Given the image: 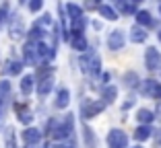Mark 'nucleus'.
<instances>
[{
	"label": "nucleus",
	"mask_w": 161,
	"mask_h": 148,
	"mask_svg": "<svg viewBox=\"0 0 161 148\" xmlns=\"http://www.w3.org/2000/svg\"><path fill=\"white\" fill-rule=\"evenodd\" d=\"M124 43H126V35H124V31L116 29V31H112V33H109V37H108V48L112 49V52L122 49Z\"/></svg>",
	"instance_id": "nucleus-7"
},
{
	"label": "nucleus",
	"mask_w": 161,
	"mask_h": 148,
	"mask_svg": "<svg viewBox=\"0 0 161 148\" xmlns=\"http://www.w3.org/2000/svg\"><path fill=\"white\" fill-rule=\"evenodd\" d=\"M8 97H10V80L2 78V80H0V105H2Z\"/></svg>",
	"instance_id": "nucleus-24"
},
{
	"label": "nucleus",
	"mask_w": 161,
	"mask_h": 148,
	"mask_svg": "<svg viewBox=\"0 0 161 148\" xmlns=\"http://www.w3.org/2000/svg\"><path fill=\"white\" fill-rule=\"evenodd\" d=\"M134 148H141V146H134Z\"/></svg>",
	"instance_id": "nucleus-36"
},
{
	"label": "nucleus",
	"mask_w": 161,
	"mask_h": 148,
	"mask_svg": "<svg viewBox=\"0 0 161 148\" xmlns=\"http://www.w3.org/2000/svg\"><path fill=\"white\" fill-rule=\"evenodd\" d=\"M136 23L145 25V27H151V25H155V21H153V17H151L149 10H138L136 13Z\"/></svg>",
	"instance_id": "nucleus-18"
},
{
	"label": "nucleus",
	"mask_w": 161,
	"mask_h": 148,
	"mask_svg": "<svg viewBox=\"0 0 161 148\" xmlns=\"http://www.w3.org/2000/svg\"><path fill=\"white\" fill-rule=\"evenodd\" d=\"M70 29H72V35H83V31H85V17L70 21Z\"/></svg>",
	"instance_id": "nucleus-25"
},
{
	"label": "nucleus",
	"mask_w": 161,
	"mask_h": 148,
	"mask_svg": "<svg viewBox=\"0 0 161 148\" xmlns=\"http://www.w3.org/2000/svg\"><path fill=\"white\" fill-rule=\"evenodd\" d=\"M99 14L103 17V19H108V21H116L118 19V13H116L109 4H101L99 6Z\"/></svg>",
	"instance_id": "nucleus-23"
},
{
	"label": "nucleus",
	"mask_w": 161,
	"mask_h": 148,
	"mask_svg": "<svg viewBox=\"0 0 161 148\" xmlns=\"http://www.w3.org/2000/svg\"><path fill=\"white\" fill-rule=\"evenodd\" d=\"M66 13H68V17H70V21H76V19L83 17V8H80L79 4H75V2H68L66 4Z\"/></svg>",
	"instance_id": "nucleus-21"
},
{
	"label": "nucleus",
	"mask_w": 161,
	"mask_h": 148,
	"mask_svg": "<svg viewBox=\"0 0 161 148\" xmlns=\"http://www.w3.org/2000/svg\"><path fill=\"white\" fill-rule=\"evenodd\" d=\"M35 148H50L47 144H39V146H35Z\"/></svg>",
	"instance_id": "nucleus-32"
},
{
	"label": "nucleus",
	"mask_w": 161,
	"mask_h": 148,
	"mask_svg": "<svg viewBox=\"0 0 161 148\" xmlns=\"http://www.w3.org/2000/svg\"><path fill=\"white\" fill-rule=\"evenodd\" d=\"M124 80H126V86H132V89L138 84V76L134 74V72H128L126 76H124Z\"/></svg>",
	"instance_id": "nucleus-27"
},
{
	"label": "nucleus",
	"mask_w": 161,
	"mask_h": 148,
	"mask_svg": "<svg viewBox=\"0 0 161 148\" xmlns=\"http://www.w3.org/2000/svg\"><path fill=\"white\" fill-rule=\"evenodd\" d=\"M33 80H35V78L31 76V74H25V76L21 78V84H19V89H21V93H23L25 97H29L31 93H33Z\"/></svg>",
	"instance_id": "nucleus-14"
},
{
	"label": "nucleus",
	"mask_w": 161,
	"mask_h": 148,
	"mask_svg": "<svg viewBox=\"0 0 161 148\" xmlns=\"http://www.w3.org/2000/svg\"><path fill=\"white\" fill-rule=\"evenodd\" d=\"M19 2H21V4H23V2H29V0H19Z\"/></svg>",
	"instance_id": "nucleus-34"
},
{
	"label": "nucleus",
	"mask_w": 161,
	"mask_h": 148,
	"mask_svg": "<svg viewBox=\"0 0 161 148\" xmlns=\"http://www.w3.org/2000/svg\"><path fill=\"white\" fill-rule=\"evenodd\" d=\"M8 13H10V6H8V2H4V4H0V25H2L6 19H8Z\"/></svg>",
	"instance_id": "nucleus-28"
},
{
	"label": "nucleus",
	"mask_w": 161,
	"mask_h": 148,
	"mask_svg": "<svg viewBox=\"0 0 161 148\" xmlns=\"http://www.w3.org/2000/svg\"><path fill=\"white\" fill-rule=\"evenodd\" d=\"M136 2H142V0H132V4H136Z\"/></svg>",
	"instance_id": "nucleus-33"
},
{
	"label": "nucleus",
	"mask_w": 161,
	"mask_h": 148,
	"mask_svg": "<svg viewBox=\"0 0 161 148\" xmlns=\"http://www.w3.org/2000/svg\"><path fill=\"white\" fill-rule=\"evenodd\" d=\"M95 2H99V0H95Z\"/></svg>",
	"instance_id": "nucleus-37"
},
{
	"label": "nucleus",
	"mask_w": 161,
	"mask_h": 148,
	"mask_svg": "<svg viewBox=\"0 0 161 148\" xmlns=\"http://www.w3.org/2000/svg\"><path fill=\"white\" fill-rule=\"evenodd\" d=\"M70 45H72V49H76V52H87V49H89V43H87V39L83 37V35H72Z\"/></svg>",
	"instance_id": "nucleus-16"
},
{
	"label": "nucleus",
	"mask_w": 161,
	"mask_h": 148,
	"mask_svg": "<svg viewBox=\"0 0 161 148\" xmlns=\"http://www.w3.org/2000/svg\"><path fill=\"white\" fill-rule=\"evenodd\" d=\"M147 37H149V33H147L142 27H138V25H134V27L130 29V41L142 43V41H147Z\"/></svg>",
	"instance_id": "nucleus-13"
},
{
	"label": "nucleus",
	"mask_w": 161,
	"mask_h": 148,
	"mask_svg": "<svg viewBox=\"0 0 161 148\" xmlns=\"http://www.w3.org/2000/svg\"><path fill=\"white\" fill-rule=\"evenodd\" d=\"M83 140H85V146L87 148H97V138H95L93 130H91L89 125L83 128Z\"/></svg>",
	"instance_id": "nucleus-17"
},
{
	"label": "nucleus",
	"mask_w": 161,
	"mask_h": 148,
	"mask_svg": "<svg viewBox=\"0 0 161 148\" xmlns=\"http://www.w3.org/2000/svg\"><path fill=\"white\" fill-rule=\"evenodd\" d=\"M23 142L27 144V146H39L42 144V132H39L37 128H27L23 132Z\"/></svg>",
	"instance_id": "nucleus-9"
},
{
	"label": "nucleus",
	"mask_w": 161,
	"mask_h": 148,
	"mask_svg": "<svg viewBox=\"0 0 161 148\" xmlns=\"http://www.w3.org/2000/svg\"><path fill=\"white\" fill-rule=\"evenodd\" d=\"M50 134H52L54 140H66V138H72V130H75V117L72 113L64 115L62 121H50Z\"/></svg>",
	"instance_id": "nucleus-1"
},
{
	"label": "nucleus",
	"mask_w": 161,
	"mask_h": 148,
	"mask_svg": "<svg viewBox=\"0 0 161 148\" xmlns=\"http://www.w3.org/2000/svg\"><path fill=\"white\" fill-rule=\"evenodd\" d=\"M145 66L149 70H159L161 68V54L157 52L155 48H149L145 52Z\"/></svg>",
	"instance_id": "nucleus-8"
},
{
	"label": "nucleus",
	"mask_w": 161,
	"mask_h": 148,
	"mask_svg": "<svg viewBox=\"0 0 161 148\" xmlns=\"http://www.w3.org/2000/svg\"><path fill=\"white\" fill-rule=\"evenodd\" d=\"M155 140H157V148H161V130L155 132Z\"/></svg>",
	"instance_id": "nucleus-30"
},
{
	"label": "nucleus",
	"mask_w": 161,
	"mask_h": 148,
	"mask_svg": "<svg viewBox=\"0 0 161 148\" xmlns=\"http://www.w3.org/2000/svg\"><path fill=\"white\" fill-rule=\"evenodd\" d=\"M8 33L13 39H19L25 35V25H23V19H21V14H10L8 19Z\"/></svg>",
	"instance_id": "nucleus-5"
},
{
	"label": "nucleus",
	"mask_w": 161,
	"mask_h": 148,
	"mask_svg": "<svg viewBox=\"0 0 161 148\" xmlns=\"http://www.w3.org/2000/svg\"><path fill=\"white\" fill-rule=\"evenodd\" d=\"M70 105V91L68 89H60L56 95V107L58 109H66Z\"/></svg>",
	"instance_id": "nucleus-10"
},
{
	"label": "nucleus",
	"mask_w": 161,
	"mask_h": 148,
	"mask_svg": "<svg viewBox=\"0 0 161 148\" xmlns=\"http://www.w3.org/2000/svg\"><path fill=\"white\" fill-rule=\"evenodd\" d=\"M23 58H25V64L29 66H35L39 62V52H37V41H27L23 48Z\"/></svg>",
	"instance_id": "nucleus-6"
},
{
	"label": "nucleus",
	"mask_w": 161,
	"mask_h": 148,
	"mask_svg": "<svg viewBox=\"0 0 161 148\" xmlns=\"http://www.w3.org/2000/svg\"><path fill=\"white\" fill-rule=\"evenodd\" d=\"M43 8V0H29V10L31 13H37Z\"/></svg>",
	"instance_id": "nucleus-29"
},
{
	"label": "nucleus",
	"mask_w": 161,
	"mask_h": 148,
	"mask_svg": "<svg viewBox=\"0 0 161 148\" xmlns=\"http://www.w3.org/2000/svg\"><path fill=\"white\" fill-rule=\"evenodd\" d=\"M132 105H134V99H132V97H130V99H128L126 103H124V105H122V109H128V107H132Z\"/></svg>",
	"instance_id": "nucleus-31"
},
{
	"label": "nucleus",
	"mask_w": 161,
	"mask_h": 148,
	"mask_svg": "<svg viewBox=\"0 0 161 148\" xmlns=\"http://www.w3.org/2000/svg\"><path fill=\"white\" fill-rule=\"evenodd\" d=\"M159 10H161V6H159Z\"/></svg>",
	"instance_id": "nucleus-38"
},
{
	"label": "nucleus",
	"mask_w": 161,
	"mask_h": 148,
	"mask_svg": "<svg viewBox=\"0 0 161 148\" xmlns=\"http://www.w3.org/2000/svg\"><path fill=\"white\" fill-rule=\"evenodd\" d=\"M159 41H161V31H159Z\"/></svg>",
	"instance_id": "nucleus-35"
},
{
	"label": "nucleus",
	"mask_w": 161,
	"mask_h": 148,
	"mask_svg": "<svg viewBox=\"0 0 161 148\" xmlns=\"http://www.w3.org/2000/svg\"><path fill=\"white\" fill-rule=\"evenodd\" d=\"M80 70L87 74H97L101 70V60L95 52H87L80 56Z\"/></svg>",
	"instance_id": "nucleus-2"
},
{
	"label": "nucleus",
	"mask_w": 161,
	"mask_h": 148,
	"mask_svg": "<svg viewBox=\"0 0 161 148\" xmlns=\"http://www.w3.org/2000/svg\"><path fill=\"white\" fill-rule=\"evenodd\" d=\"M4 148H17V140H14L13 128H6V134H4Z\"/></svg>",
	"instance_id": "nucleus-26"
},
{
	"label": "nucleus",
	"mask_w": 161,
	"mask_h": 148,
	"mask_svg": "<svg viewBox=\"0 0 161 148\" xmlns=\"http://www.w3.org/2000/svg\"><path fill=\"white\" fill-rule=\"evenodd\" d=\"M153 134V130L149 128V125H138L136 130H134V138L138 140V142H142V140H149Z\"/></svg>",
	"instance_id": "nucleus-20"
},
{
	"label": "nucleus",
	"mask_w": 161,
	"mask_h": 148,
	"mask_svg": "<svg viewBox=\"0 0 161 148\" xmlns=\"http://www.w3.org/2000/svg\"><path fill=\"white\" fill-rule=\"evenodd\" d=\"M108 146L109 148H126L128 146V136L124 134L122 130H109L108 134Z\"/></svg>",
	"instance_id": "nucleus-3"
},
{
	"label": "nucleus",
	"mask_w": 161,
	"mask_h": 148,
	"mask_svg": "<svg viewBox=\"0 0 161 148\" xmlns=\"http://www.w3.org/2000/svg\"><path fill=\"white\" fill-rule=\"evenodd\" d=\"M54 89V78H43V80H37V93L39 95H47V93Z\"/></svg>",
	"instance_id": "nucleus-19"
},
{
	"label": "nucleus",
	"mask_w": 161,
	"mask_h": 148,
	"mask_svg": "<svg viewBox=\"0 0 161 148\" xmlns=\"http://www.w3.org/2000/svg\"><path fill=\"white\" fill-rule=\"evenodd\" d=\"M153 117H155V115H153L151 109H138V113H136V120L141 121L142 125H149L153 121Z\"/></svg>",
	"instance_id": "nucleus-22"
},
{
	"label": "nucleus",
	"mask_w": 161,
	"mask_h": 148,
	"mask_svg": "<svg viewBox=\"0 0 161 148\" xmlns=\"http://www.w3.org/2000/svg\"><path fill=\"white\" fill-rule=\"evenodd\" d=\"M103 107H105L103 101H91V99L83 101V105H80V109H83V117H85V120H91V117H95Z\"/></svg>",
	"instance_id": "nucleus-4"
},
{
	"label": "nucleus",
	"mask_w": 161,
	"mask_h": 148,
	"mask_svg": "<svg viewBox=\"0 0 161 148\" xmlns=\"http://www.w3.org/2000/svg\"><path fill=\"white\" fill-rule=\"evenodd\" d=\"M23 70V62L21 60H8L4 64V74L6 76H14V74H21Z\"/></svg>",
	"instance_id": "nucleus-12"
},
{
	"label": "nucleus",
	"mask_w": 161,
	"mask_h": 148,
	"mask_svg": "<svg viewBox=\"0 0 161 148\" xmlns=\"http://www.w3.org/2000/svg\"><path fill=\"white\" fill-rule=\"evenodd\" d=\"M101 97H103V103H105V105H108V103H114L116 97H118V89H116L114 84L103 86V91H101Z\"/></svg>",
	"instance_id": "nucleus-15"
},
{
	"label": "nucleus",
	"mask_w": 161,
	"mask_h": 148,
	"mask_svg": "<svg viewBox=\"0 0 161 148\" xmlns=\"http://www.w3.org/2000/svg\"><path fill=\"white\" fill-rule=\"evenodd\" d=\"M17 120L21 121V124H25V125H29L31 121H33V113H31V109L29 107H21V105H17Z\"/></svg>",
	"instance_id": "nucleus-11"
}]
</instances>
